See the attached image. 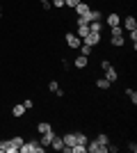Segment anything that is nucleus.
<instances>
[{
    "label": "nucleus",
    "instance_id": "20",
    "mask_svg": "<svg viewBox=\"0 0 137 153\" xmlns=\"http://www.w3.org/2000/svg\"><path fill=\"white\" fill-rule=\"evenodd\" d=\"M78 27V32H76V34H78L80 39H85L87 34H89V25H87V23H82V25H76Z\"/></svg>",
    "mask_w": 137,
    "mask_h": 153
},
{
    "label": "nucleus",
    "instance_id": "19",
    "mask_svg": "<svg viewBox=\"0 0 137 153\" xmlns=\"http://www.w3.org/2000/svg\"><path fill=\"white\" fill-rule=\"evenodd\" d=\"M48 130H53V123L50 121H39V123H37V133H48Z\"/></svg>",
    "mask_w": 137,
    "mask_h": 153
},
{
    "label": "nucleus",
    "instance_id": "29",
    "mask_svg": "<svg viewBox=\"0 0 137 153\" xmlns=\"http://www.w3.org/2000/svg\"><path fill=\"white\" fill-rule=\"evenodd\" d=\"M80 0H64V7H69V9H73V7L78 5Z\"/></svg>",
    "mask_w": 137,
    "mask_h": 153
},
{
    "label": "nucleus",
    "instance_id": "25",
    "mask_svg": "<svg viewBox=\"0 0 137 153\" xmlns=\"http://www.w3.org/2000/svg\"><path fill=\"white\" fill-rule=\"evenodd\" d=\"M126 32H124V27L121 25H117V27H110V37H124Z\"/></svg>",
    "mask_w": 137,
    "mask_h": 153
},
{
    "label": "nucleus",
    "instance_id": "4",
    "mask_svg": "<svg viewBox=\"0 0 137 153\" xmlns=\"http://www.w3.org/2000/svg\"><path fill=\"white\" fill-rule=\"evenodd\" d=\"M91 7H94V5H91L89 0H80L78 5L73 7V12H76V16H87V12H89Z\"/></svg>",
    "mask_w": 137,
    "mask_h": 153
},
{
    "label": "nucleus",
    "instance_id": "2",
    "mask_svg": "<svg viewBox=\"0 0 137 153\" xmlns=\"http://www.w3.org/2000/svg\"><path fill=\"white\" fill-rule=\"evenodd\" d=\"M64 41H66V46H69L71 51H78L80 44H82V39H80L76 32H66V34H64Z\"/></svg>",
    "mask_w": 137,
    "mask_h": 153
},
{
    "label": "nucleus",
    "instance_id": "18",
    "mask_svg": "<svg viewBox=\"0 0 137 153\" xmlns=\"http://www.w3.org/2000/svg\"><path fill=\"white\" fill-rule=\"evenodd\" d=\"M96 87H98L101 91H107V89L112 87V85L107 82V80H105V76H101V78H96Z\"/></svg>",
    "mask_w": 137,
    "mask_h": 153
},
{
    "label": "nucleus",
    "instance_id": "27",
    "mask_svg": "<svg viewBox=\"0 0 137 153\" xmlns=\"http://www.w3.org/2000/svg\"><path fill=\"white\" fill-rule=\"evenodd\" d=\"M23 108H25V110H32L34 108V101H32V98H25V101H23Z\"/></svg>",
    "mask_w": 137,
    "mask_h": 153
},
{
    "label": "nucleus",
    "instance_id": "1",
    "mask_svg": "<svg viewBox=\"0 0 137 153\" xmlns=\"http://www.w3.org/2000/svg\"><path fill=\"white\" fill-rule=\"evenodd\" d=\"M46 149L39 144V140H30V142H25L23 146L19 149V153H44Z\"/></svg>",
    "mask_w": 137,
    "mask_h": 153
},
{
    "label": "nucleus",
    "instance_id": "3",
    "mask_svg": "<svg viewBox=\"0 0 137 153\" xmlns=\"http://www.w3.org/2000/svg\"><path fill=\"white\" fill-rule=\"evenodd\" d=\"M121 27H124V32L137 30V19H135V14H128V16H124V19H121Z\"/></svg>",
    "mask_w": 137,
    "mask_h": 153
},
{
    "label": "nucleus",
    "instance_id": "30",
    "mask_svg": "<svg viewBox=\"0 0 137 153\" xmlns=\"http://www.w3.org/2000/svg\"><path fill=\"white\" fill-rule=\"evenodd\" d=\"M110 59H101V71H103V69H107V66H110Z\"/></svg>",
    "mask_w": 137,
    "mask_h": 153
},
{
    "label": "nucleus",
    "instance_id": "10",
    "mask_svg": "<svg viewBox=\"0 0 137 153\" xmlns=\"http://www.w3.org/2000/svg\"><path fill=\"white\" fill-rule=\"evenodd\" d=\"M85 149H87V153H105V146H101L96 140H89Z\"/></svg>",
    "mask_w": 137,
    "mask_h": 153
},
{
    "label": "nucleus",
    "instance_id": "11",
    "mask_svg": "<svg viewBox=\"0 0 137 153\" xmlns=\"http://www.w3.org/2000/svg\"><path fill=\"white\" fill-rule=\"evenodd\" d=\"M53 137H55V130H48V133H41L39 135V144L41 146H50V142H53Z\"/></svg>",
    "mask_w": 137,
    "mask_h": 153
},
{
    "label": "nucleus",
    "instance_id": "6",
    "mask_svg": "<svg viewBox=\"0 0 137 153\" xmlns=\"http://www.w3.org/2000/svg\"><path fill=\"white\" fill-rule=\"evenodd\" d=\"M105 25H110V27H117V25H121V16H119V12H110L107 16H105V21H103Z\"/></svg>",
    "mask_w": 137,
    "mask_h": 153
},
{
    "label": "nucleus",
    "instance_id": "22",
    "mask_svg": "<svg viewBox=\"0 0 137 153\" xmlns=\"http://www.w3.org/2000/svg\"><path fill=\"white\" fill-rule=\"evenodd\" d=\"M126 96H128V101H130L133 105H137V91L133 89V87H128V89H126Z\"/></svg>",
    "mask_w": 137,
    "mask_h": 153
},
{
    "label": "nucleus",
    "instance_id": "28",
    "mask_svg": "<svg viewBox=\"0 0 137 153\" xmlns=\"http://www.w3.org/2000/svg\"><path fill=\"white\" fill-rule=\"evenodd\" d=\"M39 5H41L44 12H48V9H50V0H39Z\"/></svg>",
    "mask_w": 137,
    "mask_h": 153
},
{
    "label": "nucleus",
    "instance_id": "14",
    "mask_svg": "<svg viewBox=\"0 0 137 153\" xmlns=\"http://www.w3.org/2000/svg\"><path fill=\"white\" fill-rule=\"evenodd\" d=\"M48 91H50V94H55V96H62V94H64L57 80H50V82H48Z\"/></svg>",
    "mask_w": 137,
    "mask_h": 153
},
{
    "label": "nucleus",
    "instance_id": "9",
    "mask_svg": "<svg viewBox=\"0 0 137 153\" xmlns=\"http://www.w3.org/2000/svg\"><path fill=\"white\" fill-rule=\"evenodd\" d=\"M73 66H76V69H87V66H89V57H87V55H76V59H73Z\"/></svg>",
    "mask_w": 137,
    "mask_h": 153
},
{
    "label": "nucleus",
    "instance_id": "8",
    "mask_svg": "<svg viewBox=\"0 0 137 153\" xmlns=\"http://www.w3.org/2000/svg\"><path fill=\"white\" fill-rule=\"evenodd\" d=\"M0 153H19V149L12 144V140H0Z\"/></svg>",
    "mask_w": 137,
    "mask_h": 153
},
{
    "label": "nucleus",
    "instance_id": "21",
    "mask_svg": "<svg viewBox=\"0 0 137 153\" xmlns=\"http://www.w3.org/2000/svg\"><path fill=\"white\" fill-rule=\"evenodd\" d=\"M124 44H126V37H110V46H117V48H121Z\"/></svg>",
    "mask_w": 137,
    "mask_h": 153
},
{
    "label": "nucleus",
    "instance_id": "23",
    "mask_svg": "<svg viewBox=\"0 0 137 153\" xmlns=\"http://www.w3.org/2000/svg\"><path fill=\"white\" fill-rule=\"evenodd\" d=\"M9 140H12V144H14L16 149H21L23 144H25V140H23V135H14V137H9Z\"/></svg>",
    "mask_w": 137,
    "mask_h": 153
},
{
    "label": "nucleus",
    "instance_id": "17",
    "mask_svg": "<svg viewBox=\"0 0 137 153\" xmlns=\"http://www.w3.org/2000/svg\"><path fill=\"white\" fill-rule=\"evenodd\" d=\"M76 144H82V146H87V142H89V137H87L85 133H82V130H76Z\"/></svg>",
    "mask_w": 137,
    "mask_h": 153
},
{
    "label": "nucleus",
    "instance_id": "16",
    "mask_svg": "<svg viewBox=\"0 0 137 153\" xmlns=\"http://www.w3.org/2000/svg\"><path fill=\"white\" fill-rule=\"evenodd\" d=\"M103 30H105L103 21H91V23H89V32H98V34H101Z\"/></svg>",
    "mask_w": 137,
    "mask_h": 153
},
{
    "label": "nucleus",
    "instance_id": "7",
    "mask_svg": "<svg viewBox=\"0 0 137 153\" xmlns=\"http://www.w3.org/2000/svg\"><path fill=\"white\" fill-rule=\"evenodd\" d=\"M103 71H105V80H107V82H110V85H114V82H117V80H119V71L114 69L112 64H110V66H107V69H103Z\"/></svg>",
    "mask_w": 137,
    "mask_h": 153
},
{
    "label": "nucleus",
    "instance_id": "15",
    "mask_svg": "<svg viewBox=\"0 0 137 153\" xmlns=\"http://www.w3.org/2000/svg\"><path fill=\"white\" fill-rule=\"evenodd\" d=\"M94 140H96L98 142V144H101V146H105V149H107V144H110V135H107V133H98L96 135V137H94Z\"/></svg>",
    "mask_w": 137,
    "mask_h": 153
},
{
    "label": "nucleus",
    "instance_id": "31",
    "mask_svg": "<svg viewBox=\"0 0 137 153\" xmlns=\"http://www.w3.org/2000/svg\"><path fill=\"white\" fill-rule=\"evenodd\" d=\"M128 151H130V153H137V144H135V142H130V144H128Z\"/></svg>",
    "mask_w": 137,
    "mask_h": 153
},
{
    "label": "nucleus",
    "instance_id": "12",
    "mask_svg": "<svg viewBox=\"0 0 137 153\" xmlns=\"http://www.w3.org/2000/svg\"><path fill=\"white\" fill-rule=\"evenodd\" d=\"M50 149H53V151H62V149H64L62 135H57V133H55V137H53V142H50Z\"/></svg>",
    "mask_w": 137,
    "mask_h": 153
},
{
    "label": "nucleus",
    "instance_id": "26",
    "mask_svg": "<svg viewBox=\"0 0 137 153\" xmlns=\"http://www.w3.org/2000/svg\"><path fill=\"white\" fill-rule=\"evenodd\" d=\"M50 7H55V9H64V0H50Z\"/></svg>",
    "mask_w": 137,
    "mask_h": 153
},
{
    "label": "nucleus",
    "instance_id": "5",
    "mask_svg": "<svg viewBox=\"0 0 137 153\" xmlns=\"http://www.w3.org/2000/svg\"><path fill=\"white\" fill-rule=\"evenodd\" d=\"M101 34H98V32H89V34H87L85 39H82V44H87V46H91V48H96V46H101Z\"/></svg>",
    "mask_w": 137,
    "mask_h": 153
},
{
    "label": "nucleus",
    "instance_id": "13",
    "mask_svg": "<svg viewBox=\"0 0 137 153\" xmlns=\"http://www.w3.org/2000/svg\"><path fill=\"white\" fill-rule=\"evenodd\" d=\"M25 112H27V110L23 108V103H16V105L12 108V117H14V119H21V117L25 114Z\"/></svg>",
    "mask_w": 137,
    "mask_h": 153
},
{
    "label": "nucleus",
    "instance_id": "24",
    "mask_svg": "<svg viewBox=\"0 0 137 153\" xmlns=\"http://www.w3.org/2000/svg\"><path fill=\"white\" fill-rule=\"evenodd\" d=\"M80 55H87V57H91V53H94V48H91V46H87V44H80Z\"/></svg>",
    "mask_w": 137,
    "mask_h": 153
}]
</instances>
